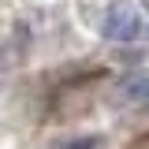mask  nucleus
<instances>
[{
    "label": "nucleus",
    "instance_id": "2",
    "mask_svg": "<svg viewBox=\"0 0 149 149\" xmlns=\"http://www.w3.org/2000/svg\"><path fill=\"white\" fill-rule=\"evenodd\" d=\"M123 90H130V97H134V101H149V78L134 74L130 82H123Z\"/></svg>",
    "mask_w": 149,
    "mask_h": 149
},
{
    "label": "nucleus",
    "instance_id": "1",
    "mask_svg": "<svg viewBox=\"0 0 149 149\" xmlns=\"http://www.w3.org/2000/svg\"><path fill=\"white\" fill-rule=\"evenodd\" d=\"M138 26H142L138 11L127 8V4H116L108 15H104V22H101V34L108 37V41H130V37L138 34Z\"/></svg>",
    "mask_w": 149,
    "mask_h": 149
},
{
    "label": "nucleus",
    "instance_id": "3",
    "mask_svg": "<svg viewBox=\"0 0 149 149\" xmlns=\"http://www.w3.org/2000/svg\"><path fill=\"white\" fill-rule=\"evenodd\" d=\"M97 142L93 138H74V142H63V146H56V149H93Z\"/></svg>",
    "mask_w": 149,
    "mask_h": 149
}]
</instances>
